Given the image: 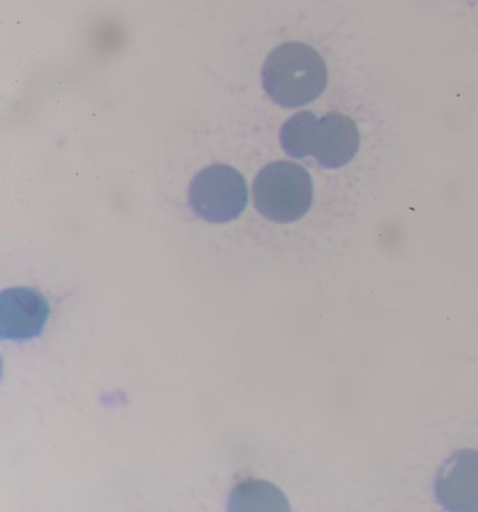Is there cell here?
Returning a JSON list of instances; mask_svg holds the SVG:
<instances>
[{
  "instance_id": "cell-3",
  "label": "cell",
  "mask_w": 478,
  "mask_h": 512,
  "mask_svg": "<svg viewBox=\"0 0 478 512\" xmlns=\"http://www.w3.org/2000/svg\"><path fill=\"white\" fill-rule=\"evenodd\" d=\"M188 202L195 214L209 224H228L246 210L249 188L239 170L216 163L195 174Z\"/></svg>"
},
{
  "instance_id": "cell-5",
  "label": "cell",
  "mask_w": 478,
  "mask_h": 512,
  "mask_svg": "<svg viewBox=\"0 0 478 512\" xmlns=\"http://www.w3.org/2000/svg\"><path fill=\"white\" fill-rule=\"evenodd\" d=\"M50 303L37 289L13 287L0 295V334L3 340L24 341L43 334Z\"/></svg>"
},
{
  "instance_id": "cell-2",
  "label": "cell",
  "mask_w": 478,
  "mask_h": 512,
  "mask_svg": "<svg viewBox=\"0 0 478 512\" xmlns=\"http://www.w3.org/2000/svg\"><path fill=\"white\" fill-rule=\"evenodd\" d=\"M253 198L264 218L275 224H292L312 208V176L298 163H270L254 179Z\"/></svg>"
},
{
  "instance_id": "cell-4",
  "label": "cell",
  "mask_w": 478,
  "mask_h": 512,
  "mask_svg": "<svg viewBox=\"0 0 478 512\" xmlns=\"http://www.w3.org/2000/svg\"><path fill=\"white\" fill-rule=\"evenodd\" d=\"M436 501L450 512H478V451L463 449L449 456L438 470Z\"/></svg>"
},
{
  "instance_id": "cell-6",
  "label": "cell",
  "mask_w": 478,
  "mask_h": 512,
  "mask_svg": "<svg viewBox=\"0 0 478 512\" xmlns=\"http://www.w3.org/2000/svg\"><path fill=\"white\" fill-rule=\"evenodd\" d=\"M361 145L357 124L344 114H326L317 123L313 155L323 169L337 170L354 160Z\"/></svg>"
},
{
  "instance_id": "cell-1",
  "label": "cell",
  "mask_w": 478,
  "mask_h": 512,
  "mask_svg": "<svg viewBox=\"0 0 478 512\" xmlns=\"http://www.w3.org/2000/svg\"><path fill=\"white\" fill-rule=\"evenodd\" d=\"M261 82L278 106L298 109L322 96L329 83V71L314 48L291 41L270 52L261 71Z\"/></svg>"
},
{
  "instance_id": "cell-8",
  "label": "cell",
  "mask_w": 478,
  "mask_h": 512,
  "mask_svg": "<svg viewBox=\"0 0 478 512\" xmlns=\"http://www.w3.org/2000/svg\"><path fill=\"white\" fill-rule=\"evenodd\" d=\"M317 123L319 120L312 111H300L282 125L281 145L286 155L293 159H303L313 155Z\"/></svg>"
},
{
  "instance_id": "cell-7",
  "label": "cell",
  "mask_w": 478,
  "mask_h": 512,
  "mask_svg": "<svg viewBox=\"0 0 478 512\" xmlns=\"http://www.w3.org/2000/svg\"><path fill=\"white\" fill-rule=\"evenodd\" d=\"M288 505L282 491L260 480L240 484L229 500L230 511H288Z\"/></svg>"
}]
</instances>
